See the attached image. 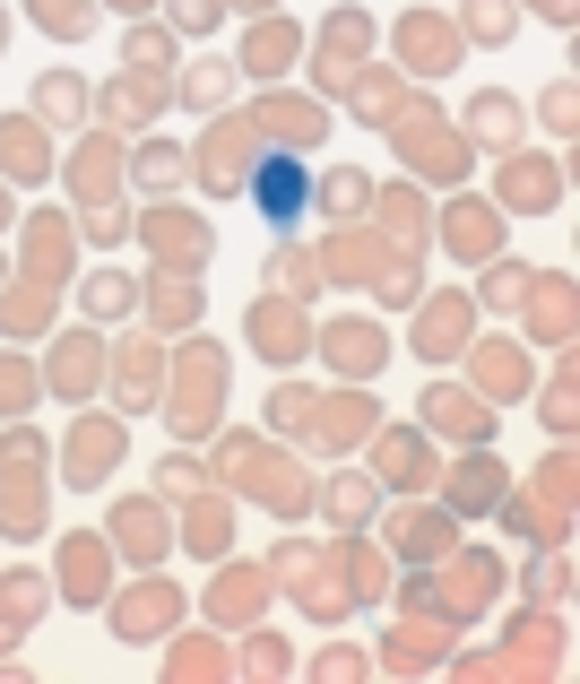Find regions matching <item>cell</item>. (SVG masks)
<instances>
[{
	"label": "cell",
	"mask_w": 580,
	"mask_h": 684,
	"mask_svg": "<svg viewBox=\"0 0 580 684\" xmlns=\"http://www.w3.org/2000/svg\"><path fill=\"white\" fill-rule=\"evenodd\" d=\"M252 200H261V217L286 234L295 217L313 209V173H304V157H268L261 173H252Z\"/></svg>",
	"instance_id": "6da1fadb"
}]
</instances>
